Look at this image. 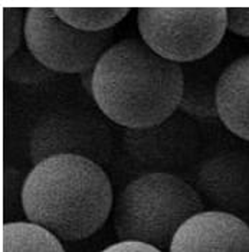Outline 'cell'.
<instances>
[{"instance_id": "5bb4252c", "label": "cell", "mask_w": 249, "mask_h": 252, "mask_svg": "<svg viewBox=\"0 0 249 252\" xmlns=\"http://www.w3.org/2000/svg\"><path fill=\"white\" fill-rule=\"evenodd\" d=\"M3 75L12 82L23 85H38L57 77V74L48 69L28 46H22L10 58L3 61Z\"/></svg>"}, {"instance_id": "5b68a950", "label": "cell", "mask_w": 249, "mask_h": 252, "mask_svg": "<svg viewBox=\"0 0 249 252\" xmlns=\"http://www.w3.org/2000/svg\"><path fill=\"white\" fill-rule=\"evenodd\" d=\"M114 31L88 33L58 18L55 9L26 10L25 42L29 51L55 74H85L95 68L113 45Z\"/></svg>"}, {"instance_id": "4fadbf2b", "label": "cell", "mask_w": 249, "mask_h": 252, "mask_svg": "<svg viewBox=\"0 0 249 252\" xmlns=\"http://www.w3.org/2000/svg\"><path fill=\"white\" fill-rule=\"evenodd\" d=\"M55 13L69 26L78 31L98 33L111 31L128 13L130 9H84V7H58Z\"/></svg>"}, {"instance_id": "9a60e30c", "label": "cell", "mask_w": 249, "mask_h": 252, "mask_svg": "<svg viewBox=\"0 0 249 252\" xmlns=\"http://www.w3.org/2000/svg\"><path fill=\"white\" fill-rule=\"evenodd\" d=\"M26 176L15 167H4L1 175V212L3 223L26 220L23 211V186Z\"/></svg>"}, {"instance_id": "9c48e42d", "label": "cell", "mask_w": 249, "mask_h": 252, "mask_svg": "<svg viewBox=\"0 0 249 252\" xmlns=\"http://www.w3.org/2000/svg\"><path fill=\"white\" fill-rule=\"evenodd\" d=\"M167 252H249V223L225 212L203 211L180 226Z\"/></svg>"}, {"instance_id": "30bf717a", "label": "cell", "mask_w": 249, "mask_h": 252, "mask_svg": "<svg viewBox=\"0 0 249 252\" xmlns=\"http://www.w3.org/2000/svg\"><path fill=\"white\" fill-rule=\"evenodd\" d=\"M216 110L232 134L249 141V54L223 68L216 88Z\"/></svg>"}, {"instance_id": "8fae6325", "label": "cell", "mask_w": 249, "mask_h": 252, "mask_svg": "<svg viewBox=\"0 0 249 252\" xmlns=\"http://www.w3.org/2000/svg\"><path fill=\"white\" fill-rule=\"evenodd\" d=\"M183 93L179 111L192 118H218L216 88L222 68L212 54L208 58L185 63Z\"/></svg>"}, {"instance_id": "7c38bea8", "label": "cell", "mask_w": 249, "mask_h": 252, "mask_svg": "<svg viewBox=\"0 0 249 252\" xmlns=\"http://www.w3.org/2000/svg\"><path fill=\"white\" fill-rule=\"evenodd\" d=\"M1 252H66L63 242L29 220L1 225Z\"/></svg>"}, {"instance_id": "8992f818", "label": "cell", "mask_w": 249, "mask_h": 252, "mask_svg": "<svg viewBox=\"0 0 249 252\" xmlns=\"http://www.w3.org/2000/svg\"><path fill=\"white\" fill-rule=\"evenodd\" d=\"M114 138L99 114L85 108H62L39 118L29 138L32 164L52 156L72 155L90 158L104 167L113 156Z\"/></svg>"}, {"instance_id": "6da1fadb", "label": "cell", "mask_w": 249, "mask_h": 252, "mask_svg": "<svg viewBox=\"0 0 249 252\" xmlns=\"http://www.w3.org/2000/svg\"><path fill=\"white\" fill-rule=\"evenodd\" d=\"M183 68L157 55L143 39L113 43L93 69L99 111L125 130L147 128L179 111Z\"/></svg>"}, {"instance_id": "3957f363", "label": "cell", "mask_w": 249, "mask_h": 252, "mask_svg": "<svg viewBox=\"0 0 249 252\" xmlns=\"http://www.w3.org/2000/svg\"><path fill=\"white\" fill-rule=\"evenodd\" d=\"M205 206L196 188L180 176L141 173L115 197L114 233L118 241H140L167 252L180 226Z\"/></svg>"}, {"instance_id": "e0dca14e", "label": "cell", "mask_w": 249, "mask_h": 252, "mask_svg": "<svg viewBox=\"0 0 249 252\" xmlns=\"http://www.w3.org/2000/svg\"><path fill=\"white\" fill-rule=\"evenodd\" d=\"M228 13V31L238 35L249 38V9L232 7L226 9Z\"/></svg>"}, {"instance_id": "ba28073f", "label": "cell", "mask_w": 249, "mask_h": 252, "mask_svg": "<svg viewBox=\"0 0 249 252\" xmlns=\"http://www.w3.org/2000/svg\"><path fill=\"white\" fill-rule=\"evenodd\" d=\"M194 188L211 211L249 223V153L226 150L208 157L197 167Z\"/></svg>"}, {"instance_id": "277c9868", "label": "cell", "mask_w": 249, "mask_h": 252, "mask_svg": "<svg viewBox=\"0 0 249 252\" xmlns=\"http://www.w3.org/2000/svg\"><path fill=\"white\" fill-rule=\"evenodd\" d=\"M137 28L157 55L185 65L216 51L228 31V13L223 7H141L137 10Z\"/></svg>"}, {"instance_id": "d6986e66", "label": "cell", "mask_w": 249, "mask_h": 252, "mask_svg": "<svg viewBox=\"0 0 249 252\" xmlns=\"http://www.w3.org/2000/svg\"><path fill=\"white\" fill-rule=\"evenodd\" d=\"M81 85L90 95H93V71H88L81 75Z\"/></svg>"}, {"instance_id": "ac0fdd59", "label": "cell", "mask_w": 249, "mask_h": 252, "mask_svg": "<svg viewBox=\"0 0 249 252\" xmlns=\"http://www.w3.org/2000/svg\"><path fill=\"white\" fill-rule=\"evenodd\" d=\"M99 252H164L140 241H117Z\"/></svg>"}, {"instance_id": "2e32d148", "label": "cell", "mask_w": 249, "mask_h": 252, "mask_svg": "<svg viewBox=\"0 0 249 252\" xmlns=\"http://www.w3.org/2000/svg\"><path fill=\"white\" fill-rule=\"evenodd\" d=\"M26 10L20 7L1 9V61L9 59L22 48L25 38Z\"/></svg>"}, {"instance_id": "7a4b0ae2", "label": "cell", "mask_w": 249, "mask_h": 252, "mask_svg": "<svg viewBox=\"0 0 249 252\" xmlns=\"http://www.w3.org/2000/svg\"><path fill=\"white\" fill-rule=\"evenodd\" d=\"M111 180L98 163L72 155L48 157L32 167L23 186L26 220L62 242L91 238L114 208Z\"/></svg>"}, {"instance_id": "52a82bcc", "label": "cell", "mask_w": 249, "mask_h": 252, "mask_svg": "<svg viewBox=\"0 0 249 252\" xmlns=\"http://www.w3.org/2000/svg\"><path fill=\"white\" fill-rule=\"evenodd\" d=\"M200 147V130L180 111L156 126L123 133V149L143 173L179 176L196 161Z\"/></svg>"}]
</instances>
